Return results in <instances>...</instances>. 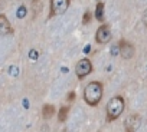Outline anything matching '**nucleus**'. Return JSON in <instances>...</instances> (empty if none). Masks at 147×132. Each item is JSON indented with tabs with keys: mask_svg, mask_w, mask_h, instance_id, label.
I'll return each mask as SVG.
<instances>
[{
	"mask_svg": "<svg viewBox=\"0 0 147 132\" xmlns=\"http://www.w3.org/2000/svg\"><path fill=\"white\" fill-rule=\"evenodd\" d=\"M102 93H104L102 83L98 81H92L84 88V101L90 106H97L102 99Z\"/></svg>",
	"mask_w": 147,
	"mask_h": 132,
	"instance_id": "obj_1",
	"label": "nucleus"
},
{
	"mask_svg": "<svg viewBox=\"0 0 147 132\" xmlns=\"http://www.w3.org/2000/svg\"><path fill=\"white\" fill-rule=\"evenodd\" d=\"M124 108H125V102H124V98L123 96H114L108 101L107 103V122H113L115 119H118L123 112H124Z\"/></svg>",
	"mask_w": 147,
	"mask_h": 132,
	"instance_id": "obj_2",
	"label": "nucleus"
},
{
	"mask_svg": "<svg viewBox=\"0 0 147 132\" xmlns=\"http://www.w3.org/2000/svg\"><path fill=\"white\" fill-rule=\"evenodd\" d=\"M92 63H91V60L90 59H87V57H84V59H81V60H78V63L75 65V73H77V78L80 79V81H82L85 76H88L91 72H92Z\"/></svg>",
	"mask_w": 147,
	"mask_h": 132,
	"instance_id": "obj_3",
	"label": "nucleus"
},
{
	"mask_svg": "<svg viewBox=\"0 0 147 132\" xmlns=\"http://www.w3.org/2000/svg\"><path fill=\"white\" fill-rule=\"evenodd\" d=\"M71 5V0H51V13H49V17H53V16H59V15H63L68 7Z\"/></svg>",
	"mask_w": 147,
	"mask_h": 132,
	"instance_id": "obj_4",
	"label": "nucleus"
},
{
	"mask_svg": "<svg viewBox=\"0 0 147 132\" xmlns=\"http://www.w3.org/2000/svg\"><path fill=\"white\" fill-rule=\"evenodd\" d=\"M113 35H111V29H110V25L107 23H102L98 29H97V33H95V40L98 45H105L111 40Z\"/></svg>",
	"mask_w": 147,
	"mask_h": 132,
	"instance_id": "obj_5",
	"label": "nucleus"
},
{
	"mask_svg": "<svg viewBox=\"0 0 147 132\" xmlns=\"http://www.w3.org/2000/svg\"><path fill=\"white\" fill-rule=\"evenodd\" d=\"M140 115L138 113H131L125 118L124 121V128H125V132H136L140 126Z\"/></svg>",
	"mask_w": 147,
	"mask_h": 132,
	"instance_id": "obj_6",
	"label": "nucleus"
},
{
	"mask_svg": "<svg viewBox=\"0 0 147 132\" xmlns=\"http://www.w3.org/2000/svg\"><path fill=\"white\" fill-rule=\"evenodd\" d=\"M118 49H120V53H121V56L124 57V59H131L133 56H134V46L130 43V42H127V40H124V39H121L120 40V43H118Z\"/></svg>",
	"mask_w": 147,
	"mask_h": 132,
	"instance_id": "obj_7",
	"label": "nucleus"
},
{
	"mask_svg": "<svg viewBox=\"0 0 147 132\" xmlns=\"http://www.w3.org/2000/svg\"><path fill=\"white\" fill-rule=\"evenodd\" d=\"M12 33H13V29H12L9 19L5 15H0V36H6V35H12Z\"/></svg>",
	"mask_w": 147,
	"mask_h": 132,
	"instance_id": "obj_8",
	"label": "nucleus"
},
{
	"mask_svg": "<svg viewBox=\"0 0 147 132\" xmlns=\"http://www.w3.org/2000/svg\"><path fill=\"white\" fill-rule=\"evenodd\" d=\"M53 115H55V106L51 105V103L43 105V108H42V116L45 119H51Z\"/></svg>",
	"mask_w": 147,
	"mask_h": 132,
	"instance_id": "obj_9",
	"label": "nucleus"
},
{
	"mask_svg": "<svg viewBox=\"0 0 147 132\" xmlns=\"http://www.w3.org/2000/svg\"><path fill=\"white\" fill-rule=\"evenodd\" d=\"M95 19L100 23H104V2H98L95 7Z\"/></svg>",
	"mask_w": 147,
	"mask_h": 132,
	"instance_id": "obj_10",
	"label": "nucleus"
},
{
	"mask_svg": "<svg viewBox=\"0 0 147 132\" xmlns=\"http://www.w3.org/2000/svg\"><path fill=\"white\" fill-rule=\"evenodd\" d=\"M68 112H69V105L62 106V108L59 109V113H58V121H59V122H65L66 118H68Z\"/></svg>",
	"mask_w": 147,
	"mask_h": 132,
	"instance_id": "obj_11",
	"label": "nucleus"
},
{
	"mask_svg": "<svg viewBox=\"0 0 147 132\" xmlns=\"http://www.w3.org/2000/svg\"><path fill=\"white\" fill-rule=\"evenodd\" d=\"M91 20H92V13H91L90 10H87V12L84 13V17H82V25H88Z\"/></svg>",
	"mask_w": 147,
	"mask_h": 132,
	"instance_id": "obj_12",
	"label": "nucleus"
},
{
	"mask_svg": "<svg viewBox=\"0 0 147 132\" xmlns=\"http://www.w3.org/2000/svg\"><path fill=\"white\" fill-rule=\"evenodd\" d=\"M74 99H75V92H69V95H68V102H72Z\"/></svg>",
	"mask_w": 147,
	"mask_h": 132,
	"instance_id": "obj_13",
	"label": "nucleus"
},
{
	"mask_svg": "<svg viewBox=\"0 0 147 132\" xmlns=\"http://www.w3.org/2000/svg\"><path fill=\"white\" fill-rule=\"evenodd\" d=\"M143 23H144V26L147 27V9H146L144 13H143Z\"/></svg>",
	"mask_w": 147,
	"mask_h": 132,
	"instance_id": "obj_14",
	"label": "nucleus"
},
{
	"mask_svg": "<svg viewBox=\"0 0 147 132\" xmlns=\"http://www.w3.org/2000/svg\"><path fill=\"white\" fill-rule=\"evenodd\" d=\"M19 17H23L25 16V9H19V13H18Z\"/></svg>",
	"mask_w": 147,
	"mask_h": 132,
	"instance_id": "obj_15",
	"label": "nucleus"
},
{
	"mask_svg": "<svg viewBox=\"0 0 147 132\" xmlns=\"http://www.w3.org/2000/svg\"><path fill=\"white\" fill-rule=\"evenodd\" d=\"M98 2H101V0H98Z\"/></svg>",
	"mask_w": 147,
	"mask_h": 132,
	"instance_id": "obj_16",
	"label": "nucleus"
}]
</instances>
